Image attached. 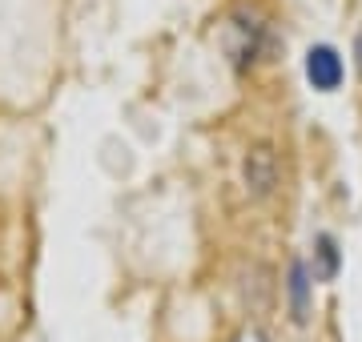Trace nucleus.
Instances as JSON below:
<instances>
[{
    "instance_id": "423d86ee",
    "label": "nucleus",
    "mask_w": 362,
    "mask_h": 342,
    "mask_svg": "<svg viewBox=\"0 0 362 342\" xmlns=\"http://www.w3.org/2000/svg\"><path fill=\"white\" fill-rule=\"evenodd\" d=\"M233 342H266V338H262V330L246 326V330H242V334H238V338H233Z\"/></svg>"
},
{
    "instance_id": "39448f33",
    "label": "nucleus",
    "mask_w": 362,
    "mask_h": 342,
    "mask_svg": "<svg viewBox=\"0 0 362 342\" xmlns=\"http://www.w3.org/2000/svg\"><path fill=\"white\" fill-rule=\"evenodd\" d=\"M290 302H294V322L310 318V278H306V266L302 262L290 266Z\"/></svg>"
},
{
    "instance_id": "7ed1b4c3",
    "label": "nucleus",
    "mask_w": 362,
    "mask_h": 342,
    "mask_svg": "<svg viewBox=\"0 0 362 342\" xmlns=\"http://www.w3.org/2000/svg\"><path fill=\"white\" fill-rule=\"evenodd\" d=\"M246 185L258 194V198H266L274 185H278V158H274L270 145H254L246 158Z\"/></svg>"
},
{
    "instance_id": "f03ea898",
    "label": "nucleus",
    "mask_w": 362,
    "mask_h": 342,
    "mask_svg": "<svg viewBox=\"0 0 362 342\" xmlns=\"http://www.w3.org/2000/svg\"><path fill=\"white\" fill-rule=\"evenodd\" d=\"M306 81L318 93H334L342 85V57L330 45H314L310 53H306Z\"/></svg>"
},
{
    "instance_id": "20e7f679",
    "label": "nucleus",
    "mask_w": 362,
    "mask_h": 342,
    "mask_svg": "<svg viewBox=\"0 0 362 342\" xmlns=\"http://www.w3.org/2000/svg\"><path fill=\"white\" fill-rule=\"evenodd\" d=\"M314 258H318V266H314V278H318V282H334L342 258H338V242H334L330 234H318V237H314Z\"/></svg>"
},
{
    "instance_id": "f257e3e1",
    "label": "nucleus",
    "mask_w": 362,
    "mask_h": 342,
    "mask_svg": "<svg viewBox=\"0 0 362 342\" xmlns=\"http://www.w3.org/2000/svg\"><path fill=\"white\" fill-rule=\"evenodd\" d=\"M262 40H266V28H262L258 16L233 13L230 20H226V53H230V61L238 69H246V65H254V61H258Z\"/></svg>"
}]
</instances>
